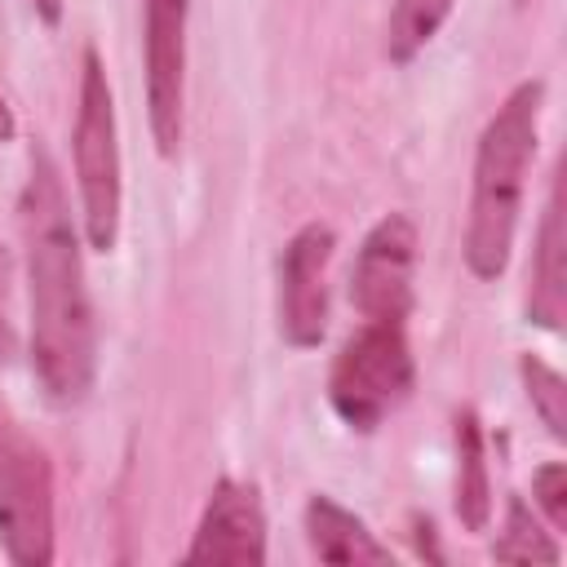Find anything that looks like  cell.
<instances>
[{"mask_svg": "<svg viewBox=\"0 0 567 567\" xmlns=\"http://www.w3.org/2000/svg\"><path fill=\"white\" fill-rule=\"evenodd\" d=\"M27 244V292H31V368L40 390L71 408L93 390L97 328L84 288V261L66 213L62 177L44 151L31 155V177L18 204Z\"/></svg>", "mask_w": 567, "mask_h": 567, "instance_id": "6da1fadb", "label": "cell"}, {"mask_svg": "<svg viewBox=\"0 0 567 567\" xmlns=\"http://www.w3.org/2000/svg\"><path fill=\"white\" fill-rule=\"evenodd\" d=\"M540 102H545V84L523 80L509 89V97L496 106V115L478 133L470 221H465V266L478 279H501L509 266L514 230L523 213V186L536 159Z\"/></svg>", "mask_w": 567, "mask_h": 567, "instance_id": "7a4b0ae2", "label": "cell"}, {"mask_svg": "<svg viewBox=\"0 0 567 567\" xmlns=\"http://www.w3.org/2000/svg\"><path fill=\"white\" fill-rule=\"evenodd\" d=\"M75 186L84 208V239L97 252H111L120 239V133H115V97L106 84V66L93 49H84L80 66V106L71 128Z\"/></svg>", "mask_w": 567, "mask_h": 567, "instance_id": "3957f363", "label": "cell"}, {"mask_svg": "<svg viewBox=\"0 0 567 567\" xmlns=\"http://www.w3.org/2000/svg\"><path fill=\"white\" fill-rule=\"evenodd\" d=\"M416 363L408 350V337L399 323H363L337 354L328 372V403L332 412L359 430L372 434L390 412H399L412 394Z\"/></svg>", "mask_w": 567, "mask_h": 567, "instance_id": "277c9868", "label": "cell"}, {"mask_svg": "<svg viewBox=\"0 0 567 567\" xmlns=\"http://www.w3.org/2000/svg\"><path fill=\"white\" fill-rule=\"evenodd\" d=\"M0 540L18 567L53 563V465L0 399Z\"/></svg>", "mask_w": 567, "mask_h": 567, "instance_id": "5b68a950", "label": "cell"}, {"mask_svg": "<svg viewBox=\"0 0 567 567\" xmlns=\"http://www.w3.org/2000/svg\"><path fill=\"white\" fill-rule=\"evenodd\" d=\"M412 266H416V221L408 213H385L359 244L350 266V306L368 323H399L412 315Z\"/></svg>", "mask_w": 567, "mask_h": 567, "instance_id": "8992f818", "label": "cell"}, {"mask_svg": "<svg viewBox=\"0 0 567 567\" xmlns=\"http://www.w3.org/2000/svg\"><path fill=\"white\" fill-rule=\"evenodd\" d=\"M186 9L190 0H146L142 53H146V115L159 155L182 146V102H186Z\"/></svg>", "mask_w": 567, "mask_h": 567, "instance_id": "52a82bcc", "label": "cell"}, {"mask_svg": "<svg viewBox=\"0 0 567 567\" xmlns=\"http://www.w3.org/2000/svg\"><path fill=\"white\" fill-rule=\"evenodd\" d=\"M337 235L323 221H306L279 257V337L310 350L328 332V266Z\"/></svg>", "mask_w": 567, "mask_h": 567, "instance_id": "ba28073f", "label": "cell"}, {"mask_svg": "<svg viewBox=\"0 0 567 567\" xmlns=\"http://www.w3.org/2000/svg\"><path fill=\"white\" fill-rule=\"evenodd\" d=\"M186 563H266V514L252 483L221 478L208 492Z\"/></svg>", "mask_w": 567, "mask_h": 567, "instance_id": "9c48e42d", "label": "cell"}, {"mask_svg": "<svg viewBox=\"0 0 567 567\" xmlns=\"http://www.w3.org/2000/svg\"><path fill=\"white\" fill-rule=\"evenodd\" d=\"M567 315V244H563V182L554 173L549 204L536 230L532 252V284H527V319L545 332H558Z\"/></svg>", "mask_w": 567, "mask_h": 567, "instance_id": "30bf717a", "label": "cell"}, {"mask_svg": "<svg viewBox=\"0 0 567 567\" xmlns=\"http://www.w3.org/2000/svg\"><path fill=\"white\" fill-rule=\"evenodd\" d=\"M306 540L315 549V558L337 563V567H363V563H394L390 545H381L368 523L359 514H350L346 505H337L332 496H310L306 501Z\"/></svg>", "mask_w": 567, "mask_h": 567, "instance_id": "8fae6325", "label": "cell"}, {"mask_svg": "<svg viewBox=\"0 0 567 567\" xmlns=\"http://www.w3.org/2000/svg\"><path fill=\"white\" fill-rule=\"evenodd\" d=\"M456 518L465 532H483L492 518V478H487L483 425L470 408L456 412Z\"/></svg>", "mask_w": 567, "mask_h": 567, "instance_id": "7c38bea8", "label": "cell"}, {"mask_svg": "<svg viewBox=\"0 0 567 567\" xmlns=\"http://www.w3.org/2000/svg\"><path fill=\"white\" fill-rule=\"evenodd\" d=\"M456 0H394L390 27H385V53L390 62H412L447 22Z\"/></svg>", "mask_w": 567, "mask_h": 567, "instance_id": "4fadbf2b", "label": "cell"}, {"mask_svg": "<svg viewBox=\"0 0 567 567\" xmlns=\"http://www.w3.org/2000/svg\"><path fill=\"white\" fill-rule=\"evenodd\" d=\"M492 558L501 563H558L563 549L549 540V532L536 523L523 496H509L505 505V532L492 540Z\"/></svg>", "mask_w": 567, "mask_h": 567, "instance_id": "5bb4252c", "label": "cell"}, {"mask_svg": "<svg viewBox=\"0 0 567 567\" xmlns=\"http://www.w3.org/2000/svg\"><path fill=\"white\" fill-rule=\"evenodd\" d=\"M518 377H523V390L540 416V425L549 430V439H567V385L563 377L540 359V354H523L518 359Z\"/></svg>", "mask_w": 567, "mask_h": 567, "instance_id": "9a60e30c", "label": "cell"}, {"mask_svg": "<svg viewBox=\"0 0 567 567\" xmlns=\"http://www.w3.org/2000/svg\"><path fill=\"white\" fill-rule=\"evenodd\" d=\"M532 496L554 523V532H567V465L563 461H549L532 474Z\"/></svg>", "mask_w": 567, "mask_h": 567, "instance_id": "2e32d148", "label": "cell"}, {"mask_svg": "<svg viewBox=\"0 0 567 567\" xmlns=\"http://www.w3.org/2000/svg\"><path fill=\"white\" fill-rule=\"evenodd\" d=\"M18 354V332L9 319V252L0 248V363H9Z\"/></svg>", "mask_w": 567, "mask_h": 567, "instance_id": "e0dca14e", "label": "cell"}, {"mask_svg": "<svg viewBox=\"0 0 567 567\" xmlns=\"http://www.w3.org/2000/svg\"><path fill=\"white\" fill-rule=\"evenodd\" d=\"M416 549H421V558H425V554H430L434 563L443 558V554L434 549V523H430V518H416Z\"/></svg>", "mask_w": 567, "mask_h": 567, "instance_id": "ac0fdd59", "label": "cell"}, {"mask_svg": "<svg viewBox=\"0 0 567 567\" xmlns=\"http://www.w3.org/2000/svg\"><path fill=\"white\" fill-rule=\"evenodd\" d=\"M35 4V13L49 22V27H58L62 22V0H31Z\"/></svg>", "mask_w": 567, "mask_h": 567, "instance_id": "d6986e66", "label": "cell"}, {"mask_svg": "<svg viewBox=\"0 0 567 567\" xmlns=\"http://www.w3.org/2000/svg\"><path fill=\"white\" fill-rule=\"evenodd\" d=\"M13 133H18V120H13V111H9V102L0 97V142H13Z\"/></svg>", "mask_w": 567, "mask_h": 567, "instance_id": "ffe728a7", "label": "cell"}, {"mask_svg": "<svg viewBox=\"0 0 567 567\" xmlns=\"http://www.w3.org/2000/svg\"><path fill=\"white\" fill-rule=\"evenodd\" d=\"M518 4H523V0H518Z\"/></svg>", "mask_w": 567, "mask_h": 567, "instance_id": "44dd1931", "label": "cell"}]
</instances>
